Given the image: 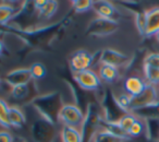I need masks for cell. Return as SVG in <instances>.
Segmentation results:
<instances>
[{"mask_svg": "<svg viewBox=\"0 0 159 142\" xmlns=\"http://www.w3.org/2000/svg\"><path fill=\"white\" fill-rule=\"evenodd\" d=\"M31 105L38 113L39 117L56 125L59 122V113L64 104L61 94L55 91L37 94V96L31 101Z\"/></svg>", "mask_w": 159, "mask_h": 142, "instance_id": "1", "label": "cell"}, {"mask_svg": "<svg viewBox=\"0 0 159 142\" xmlns=\"http://www.w3.org/2000/svg\"><path fill=\"white\" fill-rule=\"evenodd\" d=\"M104 119L100 104L95 101H89L85 109V117L80 128L83 142H92L94 135L100 129V122Z\"/></svg>", "mask_w": 159, "mask_h": 142, "instance_id": "2", "label": "cell"}, {"mask_svg": "<svg viewBox=\"0 0 159 142\" xmlns=\"http://www.w3.org/2000/svg\"><path fill=\"white\" fill-rule=\"evenodd\" d=\"M31 135L34 142H53L57 138L56 125L38 117L32 124Z\"/></svg>", "mask_w": 159, "mask_h": 142, "instance_id": "3", "label": "cell"}, {"mask_svg": "<svg viewBox=\"0 0 159 142\" xmlns=\"http://www.w3.org/2000/svg\"><path fill=\"white\" fill-rule=\"evenodd\" d=\"M100 107L102 111V116L106 121L118 122L120 118L126 114L118 105L116 96L112 94L110 90H105L102 93V97L100 101Z\"/></svg>", "mask_w": 159, "mask_h": 142, "instance_id": "4", "label": "cell"}, {"mask_svg": "<svg viewBox=\"0 0 159 142\" xmlns=\"http://www.w3.org/2000/svg\"><path fill=\"white\" fill-rule=\"evenodd\" d=\"M119 29V23L117 20L105 19L97 17L89 22L86 27V35L95 36V37H104L115 33Z\"/></svg>", "mask_w": 159, "mask_h": 142, "instance_id": "5", "label": "cell"}, {"mask_svg": "<svg viewBox=\"0 0 159 142\" xmlns=\"http://www.w3.org/2000/svg\"><path fill=\"white\" fill-rule=\"evenodd\" d=\"M85 113L83 109L76 104H64L59 113V122L63 126L81 128Z\"/></svg>", "mask_w": 159, "mask_h": 142, "instance_id": "6", "label": "cell"}, {"mask_svg": "<svg viewBox=\"0 0 159 142\" xmlns=\"http://www.w3.org/2000/svg\"><path fill=\"white\" fill-rule=\"evenodd\" d=\"M159 102V92L156 85L148 84L146 89L143 91V93L139 94V96L132 98V103H131V111H141L143 108H147L150 106H155Z\"/></svg>", "mask_w": 159, "mask_h": 142, "instance_id": "7", "label": "cell"}, {"mask_svg": "<svg viewBox=\"0 0 159 142\" xmlns=\"http://www.w3.org/2000/svg\"><path fill=\"white\" fill-rule=\"evenodd\" d=\"M69 64L73 73L84 71L94 66V55L85 49H80L73 53L69 58Z\"/></svg>", "mask_w": 159, "mask_h": 142, "instance_id": "8", "label": "cell"}, {"mask_svg": "<svg viewBox=\"0 0 159 142\" xmlns=\"http://www.w3.org/2000/svg\"><path fill=\"white\" fill-rule=\"evenodd\" d=\"M74 81L84 91H97L102 87V80L98 73L91 69L75 73Z\"/></svg>", "mask_w": 159, "mask_h": 142, "instance_id": "9", "label": "cell"}, {"mask_svg": "<svg viewBox=\"0 0 159 142\" xmlns=\"http://www.w3.org/2000/svg\"><path fill=\"white\" fill-rule=\"evenodd\" d=\"M129 62V57L121 51L112 48H105L99 50V64H110L113 67H123Z\"/></svg>", "mask_w": 159, "mask_h": 142, "instance_id": "10", "label": "cell"}, {"mask_svg": "<svg viewBox=\"0 0 159 142\" xmlns=\"http://www.w3.org/2000/svg\"><path fill=\"white\" fill-rule=\"evenodd\" d=\"M32 79V74L30 68H18L13 69L10 72H8L6 76V82L10 85L11 88L19 87V85L29 84Z\"/></svg>", "mask_w": 159, "mask_h": 142, "instance_id": "11", "label": "cell"}, {"mask_svg": "<svg viewBox=\"0 0 159 142\" xmlns=\"http://www.w3.org/2000/svg\"><path fill=\"white\" fill-rule=\"evenodd\" d=\"M123 87L126 94H129L133 98L143 93V91L147 87V82L145 80H143L142 78H139V77L132 76L125 79Z\"/></svg>", "mask_w": 159, "mask_h": 142, "instance_id": "12", "label": "cell"}, {"mask_svg": "<svg viewBox=\"0 0 159 142\" xmlns=\"http://www.w3.org/2000/svg\"><path fill=\"white\" fill-rule=\"evenodd\" d=\"M159 32V7L146 11V29L144 36H155Z\"/></svg>", "mask_w": 159, "mask_h": 142, "instance_id": "13", "label": "cell"}, {"mask_svg": "<svg viewBox=\"0 0 159 142\" xmlns=\"http://www.w3.org/2000/svg\"><path fill=\"white\" fill-rule=\"evenodd\" d=\"M93 9L100 18L116 20V17L118 16V11L115 6L111 2H109V1H106V0H97V1H94Z\"/></svg>", "mask_w": 159, "mask_h": 142, "instance_id": "14", "label": "cell"}, {"mask_svg": "<svg viewBox=\"0 0 159 142\" xmlns=\"http://www.w3.org/2000/svg\"><path fill=\"white\" fill-rule=\"evenodd\" d=\"M98 76H99L100 80L104 81V82L112 83L119 79L120 77L119 68L110 66V64H99V69H98Z\"/></svg>", "mask_w": 159, "mask_h": 142, "instance_id": "15", "label": "cell"}, {"mask_svg": "<svg viewBox=\"0 0 159 142\" xmlns=\"http://www.w3.org/2000/svg\"><path fill=\"white\" fill-rule=\"evenodd\" d=\"M60 139L61 142H83L80 129L69 126H62L60 131Z\"/></svg>", "mask_w": 159, "mask_h": 142, "instance_id": "16", "label": "cell"}, {"mask_svg": "<svg viewBox=\"0 0 159 142\" xmlns=\"http://www.w3.org/2000/svg\"><path fill=\"white\" fill-rule=\"evenodd\" d=\"M9 122L11 127L20 129L26 124V117L19 107L11 106L9 109Z\"/></svg>", "mask_w": 159, "mask_h": 142, "instance_id": "17", "label": "cell"}, {"mask_svg": "<svg viewBox=\"0 0 159 142\" xmlns=\"http://www.w3.org/2000/svg\"><path fill=\"white\" fill-rule=\"evenodd\" d=\"M100 128L104 129V130H106V131H108V132H110L111 135L118 137L119 139H121L122 141L130 138L128 133L124 132V131L122 130L121 127L119 126L118 122H110V121H106L105 119H102V122H100Z\"/></svg>", "mask_w": 159, "mask_h": 142, "instance_id": "18", "label": "cell"}, {"mask_svg": "<svg viewBox=\"0 0 159 142\" xmlns=\"http://www.w3.org/2000/svg\"><path fill=\"white\" fill-rule=\"evenodd\" d=\"M33 87H35V83L32 84V81L29 84H23L19 85V87H13L11 88V96L14 100H25V98L32 96V89ZM32 98H34L32 96Z\"/></svg>", "mask_w": 159, "mask_h": 142, "instance_id": "19", "label": "cell"}, {"mask_svg": "<svg viewBox=\"0 0 159 142\" xmlns=\"http://www.w3.org/2000/svg\"><path fill=\"white\" fill-rule=\"evenodd\" d=\"M16 9L9 3H0V25H7L16 17Z\"/></svg>", "mask_w": 159, "mask_h": 142, "instance_id": "20", "label": "cell"}, {"mask_svg": "<svg viewBox=\"0 0 159 142\" xmlns=\"http://www.w3.org/2000/svg\"><path fill=\"white\" fill-rule=\"evenodd\" d=\"M58 10V2L55 0H47L45 6L37 12V18L39 20H48Z\"/></svg>", "mask_w": 159, "mask_h": 142, "instance_id": "21", "label": "cell"}, {"mask_svg": "<svg viewBox=\"0 0 159 142\" xmlns=\"http://www.w3.org/2000/svg\"><path fill=\"white\" fill-rule=\"evenodd\" d=\"M143 66L145 81L148 84L156 85L157 87L159 84V69L150 66H146V64H143Z\"/></svg>", "mask_w": 159, "mask_h": 142, "instance_id": "22", "label": "cell"}, {"mask_svg": "<svg viewBox=\"0 0 159 142\" xmlns=\"http://www.w3.org/2000/svg\"><path fill=\"white\" fill-rule=\"evenodd\" d=\"M92 142H122L121 139H119L116 135H111L110 132L104 130V129L100 128L97 132L94 135Z\"/></svg>", "mask_w": 159, "mask_h": 142, "instance_id": "23", "label": "cell"}, {"mask_svg": "<svg viewBox=\"0 0 159 142\" xmlns=\"http://www.w3.org/2000/svg\"><path fill=\"white\" fill-rule=\"evenodd\" d=\"M30 71H31L32 79L34 81L44 79L47 74L46 67L42 62H34V64H32L31 67H30Z\"/></svg>", "mask_w": 159, "mask_h": 142, "instance_id": "24", "label": "cell"}, {"mask_svg": "<svg viewBox=\"0 0 159 142\" xmlns=\"http://www.w3.org/2000/svg\"><path fill=\"white\" fill-rule=\"evenodd\" d=\"M9 109L10 106L5 100L0 98V126L3 128H11L9 122Z\"/></svg>", "mask_w": 159, "mask_h": 142, "instance_id": "25", "label": "cell"}, {"mask_svg": "<svg viewBox=\"0 0 159 142\" xmlns=\"http://www.w3.org/2000/svg\"><path fill=\"white\" fill-rule=\"evenodd\" d=\"M136 120H137V117L134 115V114L126 113V114H124L121 118H120V120L118 121V124H119V126L121 127V129L124 131V132L128 133L129 130L131 129V127L133 126V124H134Z\"/></svg>", "mask_w": 159, "mask_h": 142, "instance_id": "26", "label": "cell"}, {"mask_svg": "<svg viewBox=\"0 0 159 142\" xmlns=\"http://www.w3.org/2000/svg\"><path fill=\"white\" fill-rule=\"evenodd\" d=\"M93 2L92 0H73L72 8L76 13H83L89 11V9H93Z\"/></svg>", "mask_w": 159, "mask_h": 142, "instance_id": "27", "label": "cell"}, {"mask_svg": "<svg viewBox=\"0 0 159 142\" xmlns=\"http://www.w3.org/2000/svg\"><path fill=\"white\" fill-rule=\"evenodd\" d=\"M116 100H117L118 105H119L120 108H121L122 111H125V113H130L132 97H131L129 94H126V93L120 94V95L116 96Z\"/></svg>", "mask_w": 159, "mask_h": 142, "instance_id": "28", "label": "cell"}, {"mask_svg": "<svg viewBox=\"0 0 159 142\" xmlns=\"http://www.w3.org/2000/svg\"><path fill=\"white\" fill-rule=\"evenodd\" d=\"M145 130H146L145 122L137 118V120L133 124V126L131 127V129L129 130L128 135H129V137H139V135H141Z\"/></svg>", "mask_w": 159, "mask_h": 142, "instance_id": "29", "label": "cell"}, {"mask_svg": "<svg viewBox=\"0 0 159 142\" xmlns=\"http://www.w3.org/2000/svg\"><path fill=\"white\" fill-rule=\"evenodd\" d=\"M135 24L139 30V34L144 35L146 29V11L139 12V13L135 16Z\"/></svg>", "mask_w": 159, "mask_h": 142, "instance_id": "30", "label": "cell"}, {"mask_svg": "<svg viewBox=\"0 0 159 142\" xmlns=\"http://www.w3.org/2000/svg\"><path fill=\"white\" fill-rule=\"evenodd\" d=\"M146 66L154 67V68L159 69V54L158 53H150L144 59V64Z\"/></svg>", "mask_w": 159, "mask_h": 142, "instance_id": "31", "label": "cell"}, {"mask_svg": "<svg viewBox=\"0 0 159 142\" xmlns=\"http://www.w3.org/2000/svg\"><path fill=\"white\" fill-rule=\"evenodd\" d=\"M0 142H14L12 135L7 130L0 131Z\"/></svg>", "mask_w": 159, "mask_h": 142, "instance_id": "32", "label": "cell"}, {"mask_svg": "<svg viewBox=\"0 0 159 142\" xmlns=\"http://www.w3.org/2000/svg\"><path fill=\"white\" fill-rule=\"evenodd\" d=\"M47 2V0H39V1H34V5H35V9L37 10V12L42 9L45 6V3Z\"/></svg>", "mask_w": 159, "mask_h": 142, "instance_id": "33", "label": "cell"}, {"mask_svg": "<svg viewBox=\"0 0 159 142\" xmlns=\"http://www.w3.org/2000/svg\"><path fill=\"white\" fill-rule=\"evenodd\" d=\"M5 49H6L5 43H3L2 40H0V56H1V55H2V54H3V51H5Z\"/></svg>", "mask_w": 159, "mask_h": 142, "instance_id": "34", "label": "cell"}, {"mask_svg": "<svg viewBox=\"0 0 159 142\" xmlns=\"http://www.w3.org/2000/svg\"><path fill=\"white\" fill-rule=\"evenodd\" d=\"M14 142H26V141H24L23 139H18V140H14Z\"/></svg>", "mask_w": 159, "mask_h": 142, "instance_id": "35", "label": "cell"}, {"mask_svg": "<svg viewBox=\"0 0 159 142\" xmlns=\"http://www.w3.org/2000/svg\"><path fill=\"white\" fill-rule=\"evenodd\" d=\"M53 142H61V139H59V138H56V140Z\"/></svg>", "mask_w": 159, "mask_h": 142, "instance_id": "36", "label": "cell"}, {"mask_svg": "<svg viewBox=\"0 0 159 142\" xmlns=\"http://www.w3.org/2000/svg\"><path fill=\"white\" fill-rule=\"evenodd\" d=\"M155 36H156L157 40H158V42H159V32H158V33H157V34H156V35H155Z\"/></svg>", "mask_w": 159, "mask_h": 142, "instance_id": "37", "label": "cell"}, {"mask_svg": "<svg viewBox=\"0 0 159 142\" xmlns=\"http://www.w3.org/2000/svg\"><path fill=\"white\" fill-rule=\"evenodd\" d=\"M157 89H158V92H159V84L157 85Z\"/></svg>", "mask_w": 159, "mask_h": 142, "instance_id": "38", "label": "cell"}]
</instances>
